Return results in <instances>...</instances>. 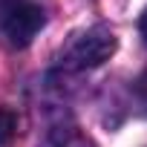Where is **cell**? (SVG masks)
I'll return each mask as SVG.
<instances>
[{
	"label": "cell",
	"instance_id": "1",
	"mask_svg": "<svg viewBox=\"0 0 147 147\" xmlns=\"http://www.w3.org/2000/svg\"><path fill=\"white\" fill-rule=\"evenodd\" d=\"M43 23L46 15L32 0H0V35L12 46H29L35 35L43 29Z\"/></svg>",
	"mask_w": 147,
	"mask_h": 147
},
{
	"label": "cell",
	"instance_id": "2",
	"mask_svg": "<svg viewBox=\"0 0 147 147\" xmlns=\"http://www.w3.org/2000/svg\"><path fill=\"white\" fill-rule=\"evenodd\" d=\"M113 52H115L113 29L92 26V29H87V32L72 38V43L61 55V63L66 69H92V66H101L104 61H110Z\"/></svg>",
	"mask_w": 147,
	"mask_h": 147
},
{
	"label": "cell",
	"instance_id": "3",
	"mask_svg": "<svg viewBox=\"0 0 147 147\" xmlns=\"http://www.w3.org/2000/svg\"><path fill=\"white\" fill-rule=\"evenodd\" d=\"M52 147H95L84 133H78L75 127H63L52 136Z\"/></svg>",
	"mask_w": 147,
	"mask_h": 147
},
{
	"label": "cell",
	"instance_id": "4",
	"mask_svg": "<svg viewBox=\"0 0 147 147\" xmlns=\"http://www.w3.org/2000/svg\"><path fill=\"white\" fill-rule=\"evenodd\" d=\"M18 133V115L9 107H0V144H9Z\"/></svg>",
	"mask_w": 147,
	"mask_h": 147
},
{
	"label": "cell",
	"instance_id": "5",
	"mask_svg": "<svg viewBox=\"0 0 147 147\" xmlns=\"http://www.w3.org/2000/svg\"><path fill=\"white\" fill-rule=\"evenodd\" d=\"M138 32H141V40H144V46H147V9H144L141 18H138Z\"/></svg>",
	"mask_w": 147,
	"mask_h": 147
}]
</instances>
